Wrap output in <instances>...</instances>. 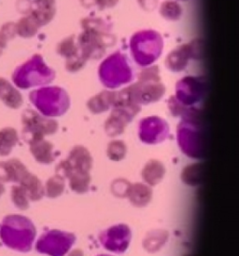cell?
I'll use <instances>...</instances> for the list:
<instances>
[{"instance_id": "cell-1", "label": "cell", "mask_w": 239, "mask_h": 256, "mask_svg": "<svg viewBox=\"0 0 239 256\" xmlns=\"http://www.w3.org/2000/svg\"><path fill=\"white\" fill-rule=\"evenodd\" d=\"M36 238V228L26 216H8L0 226V238L8 248L28 252L32 249Z\"/></svg>"}, {"instance_id": "cell-2", "label": "cell", "mask_w": 239, "mask_h": 256, "mask_svg": "<svg viewBox=\"0 0 239 256\" xmlns=\"http://www.w3.org/2000/svg\"><path fill=\"white\" fill-rule=\"evenodd\" d=\"M55 78V71L44 62L41 55L36 54L15 69L12 78L16 88L28 90L46 85Z\"/></svg>"}, {"instance_id": "cell-3", "label": "cell", "mask_w": 239, "mask_h": 256, "mask_svg": "<svg viewBox=\"0 0 239 256\" xmlns=\"http://www.w3.org/2000/svg\"><path fill=\"white\" fill-rule=\"evenodd\" d=\"M29 100L41 115L54 118L64 115L70 106L69 94L59 87H42L29 94Z\"/></svg>"}, {"instance_id": "cell-4", "label": "cell", "mask_w": 239, "mask_h": 256, "mask_svg": "<svg viewBox=\"0 0 239 256\" xmlns=\"http://www.w3.org/2000/svg\"><path fill=\"white\" fill-rule=\"evenodd\" d=\"M199 116L183 118L178 124V146L185 155L202 160L205 155V135L198 122Z\"/></svg>"}, {"instance_id": "cell-5", "label": "cell", "mask_w": 239, "mask_h": 256, "mask_svg": "<svg viewBox=\"0 0 239 256\" xmlns=\"http://www.w3.org/2000/svg\"><path fill=\"white\" fill-rule=\"evenodd\" d=\"M163 38L155 31H140L131 38V54L134 60L143 66H150L163 50Z\"/></svg>"}, {"instance_id": "cell-6", "label": "cell", "mask_w": 239, "mask_h": 256, "mask_svg": "<svg viewBox=\"0 0 239 256\" xmlns=\"http://www.w3.org/2000/svg\"><path fill=\"white\" fill-rule=\"evenodd\" d=\"M99 78L107 88L121 87L132 80L133 71L126 58L121 54H114L102 62Z\"/></svg>"}, {"instance_id": "cell-7", "label": "cell", "mask_w": 239, "mask_h": 256, "mask_svg": "<svg viewBox=\"0 0 239 256\" xmlns=\"http://www.w3.org/2000/svg\"><path fill=\"white\" fill-rule=\"evenodd\" d=\"M22 123L23 134L28 142L43 139L47 135L55 134L58 130V123L54 118L41 115L32 109L24 111Z\"/></svg>"}, {"instance_id": "cell-8", "label": "cell", "mask_w": 239, "mask_h": 256, "mask_svg": "<svg viewBox=\"0 0 239 256\" xmlns=\"http://www.w3.org/2000/svg\"><path fill=\"white\" fill-rule=\"evenodd\" d=\"M76 242L74 234L61 230H50L39 238L36 249L49 256H66Z\"/></svg>"}, {"instance_id": "cell-9", "label": "cell", "mask_w": 239, "mask_h": 256, "mask_svg": "<svg viewBox=\"0 0 239 256\" xmlns=\"http://www.w3.org/2000/svg\"><path fill=\"white\" fill-rule=\"evenodd\" d=\"M92 167L93 156L89 150L82 146H77L69 152L68 158L58 164L56 174L61 176L64 179H68L76 172H90Z\"/></svg>"}, {"instance_id": "cell-10", "label": "cell", "mask_w": 239, "mask_h": 256, "mask_svg": "<svg viewBox=\"0 0 239 256\" xmlns=\"http://www.w3.org/2000/svg\"><path fill=\"white\" fill-rule=\"evenodd\" d=\"M132 231L124 224H119L104 230L99 235V240L105 249L114 254H123L129 247Z\"/></svg>"}, {"instance_id": "cell-11", "label": "cell", "mask_w": 239, "mask_h": 256, "mask_svg": "<svg viewBox=\"0 0 239 256\" xmlns=\"http://www.w3.org/2000/svg\"><path fill=\"white\" fill-rule=\"evenodd\" d=\"M169 135L167 122L159 116H148L139 122L138 136L141 142L148 144H156L165 141Z\"/></svg>"}, {"instance_id": "cell-12", "label": "cell", "mask_w": 239, "mask_h": 256, "mask_svg": "<svg viewBox=\"0 0 239 256\" xmlns=\"http://www.w3.org/2000/svg\"><path fill=\"white\" fill-rule=\"evenodd\" d=\"M198 40H193L191 43L183 44L180 47L171 50L165 60V66L172 72H180L184 70L188 66L189 61L192 59H198L202 54L201 42Z\"/></svg>"}, {"instance_id": "cell-13", "label": "cell", "mask_w": 239, "mask_h": 256, "mask_svg": "<svg viewBox=\"0 0 239 256\" xmlns=\"http://www.w3.org/2000/svg\"><path fill=\"white\" fill-rule=\"evenodd\" d=\"M202 80L196 78H184L177 84V95L175 96L185 108H192L191 106L201 101L204 96L205 86Z\"/></svg>"}, {"instance_id": "cell-14", "label": "cell", "mask_w": 239, "mask_h": 256, "mask_svg": "<svg viewBox=\"0 0 239 256\" xmlns=\"http://www.w3.org/2000/svg\"><path fill=\"white\" fill-rule=\"evenodd\" d=\"M107 36L96 34L89 31H84L78 38L80 54L83 58L88 60H96L102 57L106 52V42L104 38Z\"/></svg>"}, {"instance_id": "cell-15", "label": "cell", "mask_w": 239, "mask_h": 256, "mask_svg": "<svg viewBox=\"0 0 239 256\" xmlns=\"http://www.w3.org/2000/svg\"><path fill=\"white\" fill-rule=\"evenodd\" d=\"M30 10L28 15L38 22L41 27L50 24L56 14L55 0H29Z\"/></svg>"}, {"instance_id": "cell-16", "label": "cell", "mask_w": 239, "mask_h": 256, "mask_svg": "<svg viewBox=\"0 0 239 256\" xmlns=\"http://www.w3.org/2000/svg\"><path fill=\"white\" fill-rule=\"evenodd\" d=\"M29 174L27 167L18 160L0 162V181L19 182Z\"/></svg>"}, {"instance_id": "cell-17", "label": "cell", "mask_w": 239, "mask_h": 256, "mask_svg": "<svg viewBox=\"0 0 239 256\" xmlns=\"http://www.w3.org/2000/svg\"><path fill=\"white\" fill-rule=\"evenodd\" d=\"M0 100L12 109H18L24 104L20 92L10 81L3 78H0Z\"/></svg>"}, {"instance_id": "cell-18", "label": "cell", "mask_w": 239, "mask_h": 256, "mask_svg": "<svg viewBox=\"0 0 239 256\" xmlns=\"http://www.w3.org/2000/svg\"><path fill=\"white\" fill-rule=\"evenodd\" d=\"M126 196L128 198L133 206L137 208H143L150 202L152 198V190L148 184L137 182L134 184H130Z\"/></svg>"}, {"instance_id": "cell-19", "label": "cell", "mask_w": 239, "mask_h": 256, "mask_svg": "<svg viewBox=\"0 0 239 256\" xmlns=\"http://www.w3.org/2000/svg\"><path fill=\"white\" fill-rule=\"evenodd\" d=\"M30 151L35 160L41 164H50L55 160V152L53 144L43 139L30 142Z\"/></svg>"}, {"instance_id": "cell-20", "label": "cell", "mask_w": 239, "mask_h": 256, "mask_svg": "<svg viewBox=\"0 0 239 256\" xmlns=\"http://www.w3.org/2000/svg\"><path fill=\"white\" fill-rule=\"evenodd\" d=\"M116 101V94L110 90H105L95 95L87 102V108L94 114H102L110 108H113Z\"/></svg>"}, {"instance_id": "cell-21", "label": "cell", "mask_w": 239, "mask_h": 256, "mask_svg": "<svg viewBox=\"0 0 239 256\" xmlns=\"http://www.w3.org/2000/svg\"><path fill=\"white\" fill-rule=\"evenodd\" d=\"M165 174L164 165L157 160H150L144 166L141 172V176L145 182L150 186H154L162 182Z\"/></svg>"}, {"instance_id": "cell-22", "label": "cell", "mask_w": 239, "mask_h": 256, "mask_svg": "<svg viewBox=\"0 0 239 256\" xmlns=\"http://www.w3.org/2000/svg\"><path fill=\"white\" fill-rule=\"evenodd\" d=\"M19 184L26 190L30 202L41 200L45 195L44 186L41 180L30 172L19 182Z\"/></svg>"}, {"instance_id": "cell-23", "label": "cell", "mask_w": 239, "mask_h": 256, "mask_svg": "<svg viewBox=\"0 0 239 256\" xmlns=\"http://www.w3.org/2000/svg\"><path fill=\"white\" fill-rule=\"evenodd\" d=\"M168 232L163 230L150 231L143 240L144 249L148 252H156L162 249L168 240Z\"/></svg>"}, {"instance_id": "cell-24", "label": "cell", "mask_w": 239, "mask_h": 256, "mask_svg": "<svg viewBox=\"0 0 239 256\" xmlns=\"http://www.w3.org/2000/svg\"><path fill=\"white\" fill-rule=\"evenodd\" d=\"M41 26L30 15L22 17L18 22L15 24L16 34L23 38H30L38 34Z\"/></svg>"}, {"instance_id": "cell-25", "label": "cell", "mask_w": 239, "mask_h": 256, "mask_svg": "<svg viewBox=\"0 0 239 256\" xmlns=\"http://www.w3.org/2000/svg\"><path fill=\"white\" fill-rule=\"evenodd\" d=\"M18 142L19 136L15 128L7 127L0 130V156L10 155Z\"/></svg>"}, {"instance_id": "cell-26", "label": "cell", "mask_w": 239, "mask_h": 256, "mask_svg": "<svg viewBox=\"0 0 239 256\" xmlns=\"http://www.w3.org/2000/svg\"><path fill=\"white\" fill-rule=\"evenodd\" d=\"M69 186L71 190L78 194H84L90 188L91 184V176L90 172H76L68 178Z\"/></svg>"}, {"instance_id": "cell-27", "label": "cell", "mask_w": 239, "mask_h": 256, "mask_svg": "<svg viewBox=\"0 0 239 256\" xmlns=\"http://www.w3.org/2000/svg\"><path fill=\"white\" fill-rule=\"evenodd\" d=\"M129 124L122 116L112 112L110 118L105 122V132L110 137H116L123 134L125 127Z\"/></svg>"}, {"instance_id": "cell-28", "label": "cell", "mask_w": 239, "mask_h": 256, "mask_svg": "<svg viewBox=\"0 0 239 256\" xmlns=\"http://www.w3.org/2000/svg\"><path fill=\"white\" fill-rule=\"evenodd\" d=\"M81 24L84 31H89L103 36H109L111 30L110 22L101 18H86L82 20Z\"/></svg>"}, {"instance_id": "cell-29", "label": "cell", "mask_w": 239, "mask_h": 256, "mask_svg": "<svg viewBox=\"0 0 239 256\" xmlns=\"http://www.w3.org/2000/svg\"><path fill=\"white\" fill-rule=\"evenodd\" d=\"M159 14L164 20L176 22L182 15V8L176 0H165L160 5Z\"/></svg>"}, {"instance_id": "cell-30", "label": "cell", "mask_w": 239, "mask_h": 256, "mask_svg": "<svg viewBox=\"0 0 239 256\" xmlns=\"http://www.w3.org/2000/svg\"><path fill=\"white\" fill-rule=\"evenodd\" d=\"M56 52L60 56L66 58V60L80 54V48L75 36H69L62 40L56 47Z\"/></svg>"}, {"instance_id": "cell-31", "label": "cell", "mask_w": 239, "mask_h": 256, "mask_svg": "<svg viewBox=\"0 0 239 256\" xmlns=\"http://www.w3.org/2000/svg\"><path fill=\"white\" fill-rule=\"evenodd\" d=\"M60 176H53L49 179L44 186V194L50 198H56L64 193L66 188V182Z\"/></svg>"}, {"instance_id": "cell-32", "label": "cell", "mask_w": 239, "mask_h": 256, "mask_svg": "<svg viewBox=\"0 0 239 256\" xmlns=\"http://www.w3.org/2000/svg\"><path fill=\"white\" fill-rule=\"evenodd\" d=\"M202 177H203V166L199 163L185 167L181 174V179L183 182L189 186H196L201 184Z\"/></svg>"}, {"instance_id": "cell-33", "label": "cell", "mask_w": 239, "mask_h": 256, "mask_svg": "<svg viewBox=\"0 0 239 256\" xmlns=\"http://www.w3.org/2000/svg\"><path fill=\"white\" fill-rule=\"evenodd\" d=\"M127 153V146L125 142L121 140L110 142L107 148V155L113 162H120L123 160Z\"/></svg>"}, {"instance_id": "cell-34", "label": "cell", "mask_w": 239, "mask_h": 256, "mask_svg": "<svg viewBox=\"0 0 239 256\" xmlns=\"http://www.w3.org/2000/svg\"><path fill=\"white\" fill-rule=\"evenodd\" d=\"M12 200L14 205L20 210H27L29 207V198L26 190L19 186H14L12 190Z\"/></svg>"}, {"instance_id": "cell-35", "label": "cell", "mask_w": 239, "mask_h": 256, "mask_svg": "<svg viewBox=\"0 0 239 256\" xmlns=\"http://www.w3.org/2000/svg\"><path fill=\"white\" fill-rule=\"evenodd\" d=\"M16 36L15 24L9 22L3 24L0 28V48H4L7 47L9 41L14 40Z\"/></svg>"}, {"instance_id": "cell-36", "label": "cell", "mask_w": 239, "mask_h": 256, "mask_svg": "<svg viewBox=\"0 0 239 256\" xmlns=\"http://www.w3.org/2000/svg\"><path fill=\"white\" fill-rule=\"evenodd\" d=\"M87 62V60L83 58L81 54H77L75 56L67 59L66 60V69L71 72V73H76L82 70V68L85 66Z\"/></svg>"}, {"instance_id": "cell-37", "label": "cell", "mask_w": 239, "mask_h": 256, "mask_svg": "<svg viewBox=\"0 0 239 256\" xmlns=\"http://www.w3.org/2000/svg\"><path fill=\"white\" fill-rule=\"evenodd\" d=\"M129 182L123 179L115 180L111 184V192L118 198H125L130 188Z\"/></svg>"}, {"instance_id": "cell-38", "label": "cell", "mask_w": 239, "mask_h": 256, "mask_svg": "<svg viewBox=\"0 0 239 256\" xmlns=\"http://www.w3.org/2000/svg\"><path fill=\"white\" fill-rule=\"evenodd\" d=\"M94 7L97 8L100 10H108L116 6L119 0H93Z\"/></svg>"}, {"instance_id": "cell-39", "label": "cell", "mask_w": 239, "mask_h": 256, "mask_svg": "<svg viewBox=\"0 0 239 256\" xmlns=\"http://www.w3.org/2000/svg\"><path fill=\"white\" fill-rule=\"evenodd\" d=\"M138 1L141 8H143L144 10H152L153 8H156V4H157L156 0H138Z\"/></svg>"}, {"instance_id": "cell-40", "label": "cell", "mask_w": 239, "mask_h": 256, "mask_svg": "<svg viewBox=\"0 0 239 256\" xmlns=\"http://www.w3.org/2000/svg\"><path fill=\"white\" fill-rule=\"evenodd\" d=\"M68 256H83V252L81 250L76 249L72 250Z\"/></svg>"}, {"instance_id": "cell-41", "label": "cell", "mask_w": 239, "mask_h": 256, "mask_svg": "<svg viewBox=\"0 0 239 256\" xmlns=\"http://www.w3.org/2000/svg\"><path fill=\"white\" fill-rule=\"evenodd\" d=\"M4 191H5V188H4L3 184L0 182V196L2 195V194L4 193Z\"/></svg>"}, {"instance_id": "cell-42", "label": "cell", "mask_w": 239, "mask_h": 256, "mask_svg": "<svg viewBox=\"0 0 239 256\" xmlns=\"http://www.w3.org/2000/svg\"><path fill=\"white\" fill-rule=\"evenodd\" d=\"M2 54H3V48H0V56L2 55Z\"/></svg>"}, {"instance_id": "cell-43", "label": "cell", "mask_w": 239, "mask_h": 256, "mask_svg": "<svg viewBox=\"0 0 239 256\" xmlns=\"http://www.w3.org/2000/svg\"><path fill=\"white\" fill-rule=\"evenodd\" d=\"M109 256V254H100V256Z\"/></svg>"}, {"instance_id": "cell-44", "label": "cell", "mask_w": 239, "mask_h": 256, "mask_svg": "<svg viewBox=\"0 0 239 256\" xmlns=\"http://www.w3.org/2000/svg\"><path fill=\"white\" fill-rule=\"evenodd\" d=\"M176 1H185V0H176Z\"/></svg>"}]
</instances>
